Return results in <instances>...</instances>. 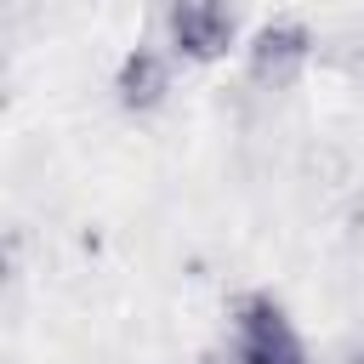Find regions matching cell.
Returning <instances> with one entry per match:
<instances>
[{"instance_id": "6da1fadb", "label": "cell", "mask_w": 364, "mask_h": 364, "mask_svg": "<svg viewBox=\"0 0 364 364\" xmlns=\"http://www.w3.org/2000/svg\"><path fill=\"white\" fill-rule=\"evenodd\" d=\"M228 330H233L228 347L239 353V364H313V353H307L296 318H290L284 301L267 296V290H245V296H233V307H228Z\"/></svg>"}, {"instance_id": "5b68a950", "label": "cell", "mask_w": 364, "mask_h": 364, "mask_svg": "<svg viewBox=\"0 0 364 364\" xmlns=\"http://www.w3.org/2000/svg\"><path fill=\"white\" fill-rule=\"evenodd\" d=\"M193 364H239V353H233V347H210V353H199Z\"/></svg>"}, {"instance_id": "277c9868", "label": "cell", "mask_w": 364, "mask_h": 364, "mask_svg": "<svg viewBox=\"0 0 364 364\" xmlns=\"http://www.w3.org/2000/svg\"><path fill=\"white\" fill-rule=\"evenodd\" d=\"M114 97L125 114H154L171 97V57L159 46H131L114 68Z\"/></svg>"}, {"instance_id": "7a4b0ae2", "label": "cell", "mask_w": 364, "mask_h": 364, "mask_svg": "<svg viewBox=\"0 0 364 364\" xmlns=\"http://www.w3.org/2000/svg\"><path fill=\"white\" fill-rule=\"evenodd\" d=\"M313 34L301 28V23H267V28H256L250 34V46H245V80L256 85V91H290L301 74H307V63H313Z\"/></svg>"}, {"instance_id": "3957f363", "label": "cell", "mask_w": 364, "mask_h": 364, "mask_svg": "<svg viewBox=\"0 0 364 364\" xmlns=\"http://www.w3.org/2000/svg\"><path fill=\"white\" fill-rule=\"evenodd\" d=\"M165 34L182 63H216L233 46V6L228 0H165Z\"/></svg>"}]
</instances>
